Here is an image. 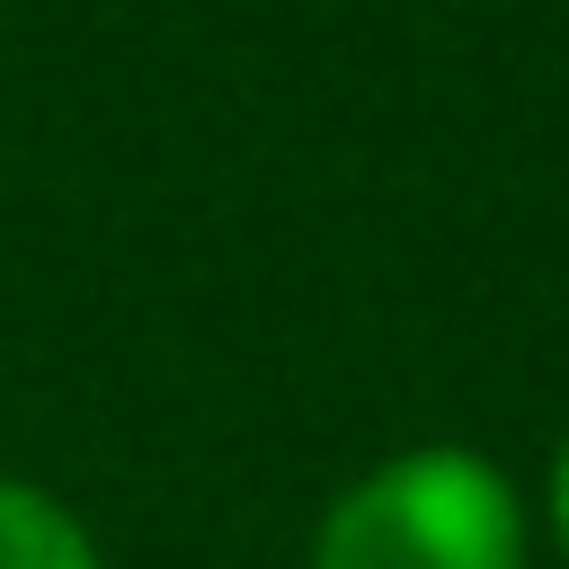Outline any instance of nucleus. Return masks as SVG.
Wrapping results in <instances>:
<instances>
[{
    "instance_id": "f257e3e1",
    "label": "nucleus",
    "mask_w": 569,
    "mask_h": 569,
    "mask_svg": "<svg viewBox=\"0 0 569 569\" xmlns=\"http://www.w3.org/2000/svg\"><path fill=\"white\" fill-rule=\"evenodd\" d=\"M311 569H525V498L471 445H400L329 498Z\"/></svg>"
},
{
    "instance_id": "f03ea898",
    "label": "nucleus",
    "mask_w": 569,
    "mask_h": 569,
    "mask_svg": "<svg viewBox=\"0 0 569 569\" xmlns=\"http://www.w3.org/2000/svg\"><path fill=\"white\" fill-rule=\"evenodd\" d=\"M0 569H107L89 525L36 489V480H0Z\"/></svg>"
},
{
    "instance_id": "7ed1b4c3",
    "label": "nucleus",
    "mask_w": 569,
    "mask_h": 569,
    "mask_svg": "<svg viewBox=\"0 0 569 569\" xmlns=\"http://www.w3.org/2000/svg\"><path fill=\"white\" fill-rule=\"evenodd\" d=\"M542 516H551V551H560V569H569V436H560V453H551V489H542Z\"/></svg>"
}]
</instances>
